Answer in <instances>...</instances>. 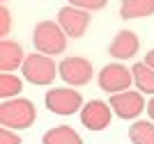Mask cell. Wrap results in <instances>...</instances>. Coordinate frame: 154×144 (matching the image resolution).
Segmentation results:
<instances>
[{"mask_svg":"<svg viewBox=\"0 0 154 144\" xmlns=\"http://www.w3.org/2000/svg\"><path fill=\"white\" fill-rule=\"evenodd\" d=\"M58 23L64 32H67V37L71 39H81L88 30V25H90V14L85 12V9H78V7H62L58 12Z\"/></svg>","mask_w":154,"mask_h":144,"instance_id":"obj_8","label":"cell"},{"mask_svg":"<svg viewBox=\"0 0 154 144\" xmlns=\"http://www.w3.org/2000/svg\"><path fill=\"white\" fill-rule=\"evenodd\" d=\"M0 144H21V135L14 133L12 128H0Z\"/></svg>","mask_w":154,"mask_h":144,"instance_id":"obj_18","label":"cell"},{"mask_svg":"<svg viewBox=\"0 0 154 144\" xmlns=\"http://www.w3.org/2000/svg\"><path fill=\"white\" fill-rule=\"evenodd\" d=\"M129 140L134 144H154V121H136L129 128Z\"/></svg>","mask_w":154,"mask_h":144,"instance_id":"obj_15","label":"cell"},{"mask_svg":"<svg viewBox=\"0 0 154 144\" xmlns=\"http://www.w3.org/2000/svg\"><path fill=\"white\" fill-rule=\"evenodd\" d=\"M23 78L32 85H51L55 80V75H60L55 62L51 60V55H44V53H35V55H28L23 66Z\"/></svg>","mask_w":154,"mask_h":144,"instance_id":"obj_3","label":"cell"},{"mask_svg":"<svg viewBox=\"0 0 154 144\" xmlns=\"http://www.w3.org/2000/svg\"><path fill=\"white\" fill-rule=\"evenodd\" d=\"M35 117H37V110H35V103L28 98H7L0 103V124L5 128H30L35 124Z\"/></svg>","mask_w":154,"mask_h":144,"instance_id":"obj_1","label":"cell"},{"mask_svg":"<svg viewBox=\"0 0 154 144\" xmlns=\"http://www.w3.org/2000/svg\"><path fill=\"white\" fill-rule=\"evenodd\" d=\"M134 82V71H129L124 64H106L99 71V87L108 94L127 92Z\"/></svg>","mask_w":154,"mask_h":144,"instance_id":"obj_6","label":"cell"},{"mask_svg":"<svg viewBox=\"0 0 154 144\" xmlns=\"http://www.w3.org/2000/svg\"><path fill=\"white\" fill-rule=\"evenodd\" d=\"M58 71H60V78L71 87L88 85L92 80V73H94L90 60H85V57H64L58 64Z\"/></svg>","mask_w":154,"mask_h":144,"instance_id":"obj_5","label":"cell"},{"mask_svg":"<svg viewBox=\"0 0 154 144\" xmlns=\"http://www.w3.org/2000/svg\"><path fill=\"white\" fill-rule=\"evenodd\" d=\"M138 48H140V41H138V37H136V32L120 30L115 34V39L110 41L108 53L115 57V60H131V57L138 53Z\"/></svg>","mask_w":154,"mask_h":144,"instance_id":"obj_10","label":"cell"},{"mask_svg":"<svg viewBox=\"0 0 154 144\" xmlns=\"http://www.w3.org/2000/svg\"><path fill=\"white\" fill-rule=\"evenodd\" d=\"M131 71H134V82L138 87V92L154 96V69L152 66H147L145 62H138L131 66Z\"/></svg>","mask_w":154,"mask_h":144,"instance_id":"obj_14","label":"cell"},{"mask_svg":"<svg viewBox=\"0 0 154 144\" xmlns=\"http://www.w3.org/2000/svg\"><path fill=\"white\" fill-rule=\"evenodd\" d=\"M110 117H113L110 103H103V101H90L81 110V121L90 131H103L110 124Z\"/></svg>","mask_w":154,"mask_h":144,"instance_id":"obj_9","label":"cell"},{"mask_svg":"<svg viewBox=\"0 0 154 144\" xmlns=\"http://www.w3.org/2000/svg\"><path fill=\"white\" fill-rule=\"evenodd\" d=\"M32 44L37 48V53L44 55H60L67 48V32L60 28L55 21H42L35 25L32 32Z\"/></svg>","mask_w":154,"mask_h":144,"instance_id":"obj_2","label":"cell"},{"mask_svg":"<svg viewBox=\"0 0 154 144\" xmlns=\"http://www.w3.org/2000/svg\"><path fill=\"white\" fill-rule=\"evenodd\" d=\"M2 2H5V0H2Z\"/></svg>","mask_w":154,"mask_h":144,"instance_id":"obj_22","label":"cell"},{"mask_svg":"<svg viewBox=\"0 0 154 144\" xmlns=\"http://www.w3.org/2000/svg\"><path fill=\"white\" fill-rule=\"evenodd\" d=\"M9 25H12V16H9V9L2 5L0 7V37H7Z\"/></svg>","mask_w":154,"mask_h":144,"instance_id":"obj_19","label":"cell"},{"mask_svg":"<svg viewBox=\"0 0 154 144\" xmlns=\"http://www.w3.org/2000/svg\"><path fill=\"white\" fill-rule=\"evenodd\" d=\"M42 142L44 144H83V137L69 126H58V128L46 131Z\"/></svg>","mask_w":154,"mask_h":144,"instance_id":"obj_13","label":"cell"},{"mask_svg":"<svg viewBox=\"0 0 154 144\" xmlns=\"http://www.w3.org/2000/svg\"><path fill=\"white\" fill-rule=\"evenodd\" d=\"M145 64H147V66H152V69H154V48L149 50L147 55H145Z\"/></svg>","mask_w":154,"mask_h":144,"instance_id":"obj_20","label":"cell"},{"mask_svg":"<svg viewBox=\"0 0 154 144\" xmlns=\"http://www.w3.org/2000/svg\"><path fill=\"white\" fill-rule=\"evenodd\" d=\"M26 53L21 48V44L12 41V39H2L0 41V71L2 73H9V71L23 66L26 62Z\"/></svg>","mask_w":154,"mask_h":144,"instance_id":"obj_11","label":"cell"},{"mask_svg":"<svg viewBox=\"0 0 154 144\" xmlns=\"http://www.w3.org/2000/svg\"><path fill=\"white\" fill-rule=\"evenodd\" d=\"M108 0H69L71 7H78V9H85V12H97V9H103Z\"/></svg>","mask_w":154,"mask_h":144,"instance_id":"obj_17","label":"cell"},{"mask_svg":"<svg viewBox=\"0 0 154 144\" xmlns=\"http://www.w3.org/2000/svg\"><path fill=\"white\" fill-rule=\"evenodd\" d=\"M21 89H23V82H21L19 75H14V73H2L0 75V98L2 101L16 98Z\"/></svg>","mask_w":154,"mask_h":144,"instance_id":"obj_16","label":"cell"},{"mask_svg":"<svg viewBox=\"0 0 154 144\" xmlns=\"http://www.w3.org/2000/svg\"><path fill=\"white\" fill-rule=\"evenodd\" d=\"M147 114L152 117V121H154V96L149 98V103H147Z\"/></svg>","mask_w":154,"mask_h":144,"instance_id":"obj_21","label":"cell"},{"mask_svg":"<svg viewBox=\"0 0 154 144\" xmlns=\"http://www.w3.org/2000/svg\"><path fill=\"white\" fill-rule=\"evenodd\" d=\"M149 14H154V0H122L120 5V16L124 21L145 19Z\"/></svg>","mask_w":154,"mask_h":144,"instance_id":"obj_12","label":"cell"},{"mask_svg":"<svg viewBox=\"0 0 154 144\" xmlns=\"http://www.w3.org/2000/svg\"><path fill=\"white\" fill-rule=\"evenodd\" d=\"M46 107L53 114H74L76 110H83L81 92H74L69 87H55L46 92Z\"/></svg>","mask_w":154,"mask_h":144,"instance_id":"obj_4","label":"cell"},{"mask_svg":"<svg viewBox=\"0 0 154 144\" xmlns=\"http://www.w3.org/2000/svg\"><path fill=\"white\" fill-rule=\"evenodd\" d=\"M110 107L113 112L120 117V119H136L138 114L145 110V98H143V92H117V94L110 96Z\"/></svg>","mask_w":154,"mask_h":144,"instance_id":"obj_7","label":"cell"}]
</instances>
